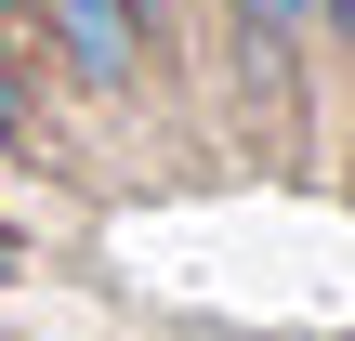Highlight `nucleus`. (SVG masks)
<instances>
[{
  "label": "nucleus",
  "mask_w": 355,
  "mask_h": 341,
  "mask_svg": "<svg viewBox=\"0 0 355 341\" xmlns=\"http://www.w3.org/2000/svg\"><path fill=\"white\" fill-rule=\"evenodd\" d=\"M26 39H40L79 92H132V79H145V26H132V0H26Z\"/></svg>",
  "instance_id": "f257e3e1"
},
{
  "label": "nucleus",
  "mask_w": 355,
  "mask_h": 341,
  "mask_svg": "<svg viewBox=\"0 0 355 341\" xmlns=\"http://www.w3.org/2000/svg\"><path fill=\"white\" fill-rule=\"evenodd\" d=\"M224 13L250 26V53H263V66H290V53H303V26H316V0H224Z\"/></svg>",
  "instance_id": "f03ea898"
},
{
  "label": "nucleus",
  "mask_w": 355,
  "mask_h": 341,
  "mask_svg": "<svg viewBox=\"0 0 355 341\" xmlns=\"http://www.w3.org/2000/svg\"><path fill=\"white\" fill-rule=\"evenodd\" d=\"M26 131V79H13V39H0V145Z\"/></svg>",
  "instance_id": "7ed1b4c3"
}]
</instances>
